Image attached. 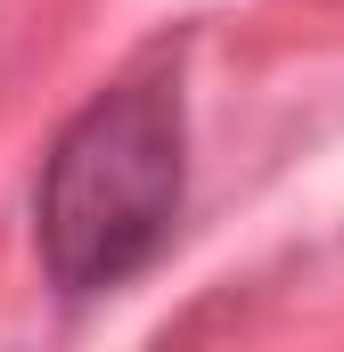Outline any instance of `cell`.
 <instances>
[{
	"mask_svg": "<svg viewBox=\"0 0 344 352\" xmlns=\"http://www.w3.org/2000/svg\"><path fill=\"white\" fill-rule=\"evenodd\" d=\"M189 188V123L172 82H123L90 98L58 131L41 188H33V238L58 295H115L123 278L164 254Z\"/></svg>",
	"mask_w": 344,
	"mask_h": 352,
	"instance_id": "1",
	"label": "cell"
}]
</instances>
